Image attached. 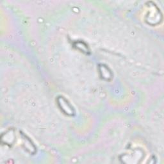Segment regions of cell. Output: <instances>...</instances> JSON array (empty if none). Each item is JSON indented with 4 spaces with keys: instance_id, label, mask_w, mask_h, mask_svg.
Masks as SVG:
<instances>
[{
    "instance_id": "obj_1",
    "label": "cell",
    "mask_w": 164,
    "mask_h": 164,
    "mask_svg": "<svg viewBox=\"0 0 164 164\" xmlns=\"http://www.w3.org/2000/svg\"><path fill=\"white\" fill-rule=\"evenodd\" d=\"M57 101L59 107L63 113L69 115H72L74 114V112L73 108L64 98H62V97H59L57 99Z\"/></svg>"
},
{
    "instance_id": "obj_2",
    "label": "cell",
    "mask_w": 164,
    "mask_h": 164,
    "mask_svg": "<svg viewBox=\"0 0 164 164\" xmlns=\"http://www.w3.org/2000/svg\"><path fill=\"white\" fill-rule=\"evenodd\" d=\"M101 73L102 74V77L106 80H108L109 78H111L112 77L111 72L109 71L108 68H105L103 65L101 68Z\"/></svg>"
},
{
    "instance_id": "obj_3",
    "label": "cell",
    "mask_w": 164,
    "mask_h": 164,
    "mask_svg": "<svg viewBox=\"0 0 164 164\" xmlns=\"http://www.w3.org/2000/svg\"><path fill=\"white\" fill-rule=\"evenodd\" d=\"M76 48H78V49L82 51H83V52H88V51H89V50H88V48H87V45L85 43H83V42H77L76 45Z\"/></svg>"
}]
</instances>
